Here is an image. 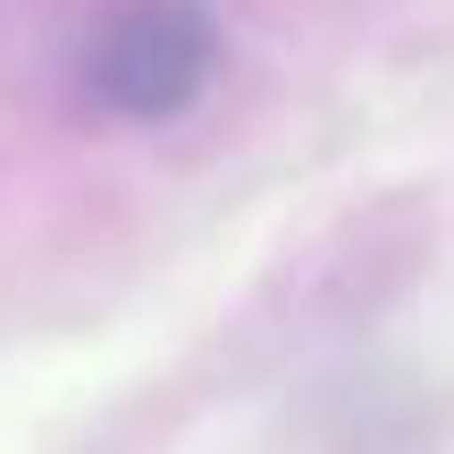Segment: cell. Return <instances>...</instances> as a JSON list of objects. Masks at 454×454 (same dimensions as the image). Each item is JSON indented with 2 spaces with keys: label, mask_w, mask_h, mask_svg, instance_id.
Here are the masks:
<instances>
[{
  "label": "cell",
  "mask_w": 454,
  "mask_h": 454,
  "mask_svg": "<svg viewBox=\"0 0 454 454\" xmlns=\"http://www.w3.org/2000/svg\"><path fill=\"white\" fill-rule=\"evenodd\" d=\"M219 67L202 0H118L84 43V93L110 118H177Z\"/></svg>",
  "instance_id": "obj_1"
}]
</instances>
